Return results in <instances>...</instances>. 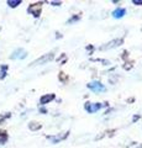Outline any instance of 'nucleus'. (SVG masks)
Listing matches in <instances>:
<instances>
[{
	"mask_svg": "<svg viewBox=\"0 0 142 148\" xmlns=\"http://www.w3.org/2000/svg\"><path fill=\"white\" fill-rule=\"evenodd\" d=\"M88 88H90V89L94 91L104 90V86H103V84H100V83H90V84H88Z\"/></svg>",
	"mask_w": 142,
	"mask_h": 148,
	"instance_id": "20e7f679",
	"label": "nucleus"
},
{
	"mask_svg": "<svg viewBox=\"0 0 142 148\" xmlns=\"http://www.w3.org/2000/svg\"><path fill=\"white\" fill-rule=\"evenodd\" d=\"M8 140V135L4 131H0V143H4Z\"/></svg>",
	"mask_w": 142,
	"mask_h": 148,
	"instance_id": "9d476101",
	"label": "nucleus"
},
{
	"mask_svg": "<svg viewBox=\"0 0 142 148\" xmlns=\"http://www.w3.org/2000/svg\"><path fill=\"white\" fill-rule=\"evenodd\" d=\"M126 14V10L125 9H116L115 11H114V16L115 17H121Z\"/></svg>",
	"mask_w": 142,
	"mask_h": 148,
	"instance_id": "6e6552de",
	"label": "nucleus"
},
{
	"mask_svg": "<svg viewBox=\"0 0 142 148\" xmlns=\"http://www.w3.org/2000/svg\"><path fill=\"white\" fill-rule=\"evenodd\" d=\"M41 10H42V4H41V3L32 4V5H30V8H29V12H30V14H32V15L36 16V17H38V16H40Z\"/></svg>",
	"mask_w": 142,
	"mask_h": 148,
	"instance_id": "f03ea898",
	"label": "nucleus"
},
{
	"mask_svg": "<svg viewBox=\"0 0 142 148\" xmlns=\"http://www.w3.org/2000/svg\"><path fill=\"white\" fill-rule=\"evenodd\" d=\"M53 52L52 53H48V54H45V56H42V57H40L38 59H36L35 62H32L31 63V66H40V64H45V63H47V62H49L51 59H53Z\"/></svg>",
	"mask_w": 142,
	"mask_h": 148,
	"instance_id": "f257e3e1",
	"label": "nucleus"
},
{
	"mask_svg": "<svg viewBox=\"0 0 142 148\" xmlns=\"http://www.w3.org/2000/svg\"><path fill=\"white\" fill-rule=\"evenodd\" d=\"M134 4H136V5H142V0H134Z\"/></svg>",
	"mask_w": 142,
	"mask_h": 148,
	"instance_id": "f8f14e48",
	"label": "nucleus"
},
{
	"mask_svg": "<svg viewBox=\"0 0 142 148\" xmlns=\"http://www.w3.org/2000/svg\"><path fill=\"white\" fill-rule=\"evenodd\" d=\"M25 56H26V52L24 49H17V51H15V52L12 53L11 58L12 59H15V58H24Z\"/></svg>",
	"mask_w": 142,
	"mask_h": 148,
	"instance_id": "423d86ee",
	"label": "nucleus"
},
{
	"mask_svg": "<svg viewBox=\"0 0 142 148\" xmlns=\"http://www.w3.org/2000/svg\"><path fill=\"white\" fill-rule=\"evenodd\" d=\"M20 3H21L20 0H16V1H15V0H14V1H12V0H9V1H8V4H9V5H10L11 8H15V6H17Z\"/></svg>",
	"mask_w": 142,
	"mask_h": 148,
	"instance_id": "9b49d317",
	"label": "nucleus"
},
{
	"mask_svg": "<svg viewBox=\"0 0 142 148\" xmlns=\"http://www.w3.org/2000/svg\"><path fill=\"white\" fill-rule=\"evenodd\" d=\"M122 43V40L121 38H119V40H116V41H113V42H110L108 46H105V47H103V49L104 48H110V47H114V46H119V45H121Z\"/></svg>",
	"mask_w": 142,
	"mask_h": 148,
	"instance_id": "0eeeda50",
	"label": "nucleus"
},
{
	"mask_svg": "<svg viewBox=\"0 0 142 148\" xmlns=\"http://www.w3.org/2000/svg\"><path fill=\"white\" fill-rule=\"evenodd\" d=\"M100 104H91V103H86L85 104V110L88 111V112H94V111H97V110H99L100 109Z\"/></svg>",
	"mask_w": 142,
	"mask_h": 148,
	"instance_id": "7ed1b4c3",
	"label": "nucleus"
},
{
	"mask_svg": "<svg viewBox=\"0 0 142 148\" xmlns=\"http://www.w3.org/2000/svg\"><path fill=\"white\" fill-rule=\"evenodd\" d=\"M29 127L32 130V131H35V130H38V128H41V125L38 123V122H31L30 125H29Z\"/></svg>",
	"mask_w": 142,
	"mask_h": 148,
	"instance_id": "1a4fd4ad",
	"label": "nucleus"
},
{
	"mask_svg": "<svg viewBox=\"0 0 142 148\" xmlns=\"http://www.w3.org/2000/svg\"><path fill=\"white\" fill-rule=\"evenodd\" d=\"M53 99H54V95L53 94H47V95H43L42 98H41L40 103L42 104V105H45V104H48L49 101H52Z\"/></svg>",
	"mask_w": 142,
	"mask_h": 148,
	"instance_id": "39448f33",
	"label": "nucleus"
}]
</instances>
